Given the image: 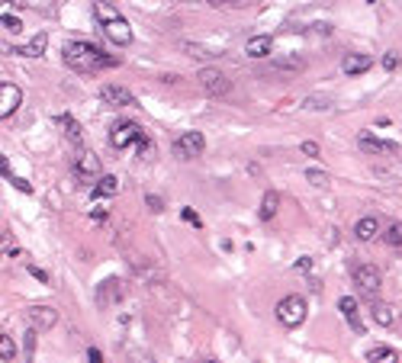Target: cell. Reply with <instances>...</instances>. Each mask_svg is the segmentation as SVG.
<instances>
[{"mask_svg":"<svg viewBox=\"0 0 402 363\" xmlns=\"http://www.w3.org/2000/svg\"><path fill=\"white\" fill-rule=\"evenodd\" d=\"M65 65L77 74H97L103 68H116L119 58H109L103 49H97L93 42H68L65 45Z\"/></svg>","mask_w":402,"mask_h":363,"instance_id":"obj_1","label":"cell"},{"mask_svg":"<svg viewBox=\"0 0 402 363\" xmlns=\"http://www.w3.org/2000/svg\"><path fill=\"white\" fill-rule=\"evenodd\" d=\"M93 19L100 23L103 35H107L113 45H132V26L119 13V7L107 3V0H97V3H93Z\"/></svg>","mask_w":402,"mask_h":363,"instance_id":"obj_2","label":"cell"},{"mask_svg":"<svg viewBox=\"0 0 402 363\" xmlns=\"http://www.w3.org/2000/svg\"><path fill=\"white\" fill-rule=\"evenodd\" d=\"M277 321L284 325V328H300L302 321H306V299L302 296H296V293H290V296H284L280 302H277Z\"/></svg>","mask_w":402,"mask_h":363,"instance_id":"obj_3","label":"cell"},{"mask_svg":"<svg viewBox=\"0 0 402 363\" xmlns=\"http://www.w3.org/2000/svg\"><path fill=\"white\" fill-rule=\"evenodd\" d=\"M351 283L357 287L360 296H367L370 302H373L377 293H380V271L373 267V264H367V261H357L351 267Z\"/></svg>","mask_w":402,"mask_h":363,"instance_id":"obj_4","label":"cell"},{"mask_svg":"<svg viewBox=\"0 0 402 363\" xmlns=\"http://www.w3.org/2000/svg\"><path fill=\"white\" fill-rule=\"evenodd\" d=\"M139 142H145V132L139 122H129V119L116 122L113 132H109V148H113V152H126V148H132V145H139Z\"/></svg>","mask_w":402,"mask_h":363,"instance_id":"obj_5","label":"cell"},{"mask_svg":"<svg viewBox=\"0 0 402 363\" xmlns=\"http://www.w3.org/2000/svg\"><path fill=\"white\" fill-rule=\"evenodd\" d=\"M71 164H75V174L84 180V184L87 180H100L103 177V164L91 148H77V154L71 158Z\"/></svg>","mask_w":402,"mask_h":363,"instance_id":"obj_6","label":"cell"},{"mask_svg":"<svg viewBox=\"0 0 402 363\" xmlns=\"http://www.w3.org/2000/svg\"><path fill=\"white\" fill-rule=\"evenodd\" d=\"M203 148H206V138H203V132H184V136H177L174 145H171L174 158H180V161L200 158Z\"/></svg>","mask_w":402,"mask_h":363,"instance_id":"obj_7","label":"cell"},{"mask_svg":"<svg viewBox=\"0 0 402 363\" xmlns=\"http://www.w3.org/2000/svg\"><path fill=\"white\" fill-rule=\"evenodd\" d=\"M196 81H200L203 93H210V97H226L232 90V81H229V74L222 68H203L196 74Z\"/></svg>","mask_w":402,"mask_h":363,"instance_id":"obj_8","label":"cell"},{"mask_svg":"<svg viewBox=\"0 0 402 363\" xmlns=\"http://www.w3.org/2000/svg\"><path fill=\"white\" fill-rule=\"evenodd\" d=\"M357 148L367 154V158H389V154L399 152L396 142H383V138L370 136V132H360V136H357Z\"/></svg>","mask_w":402,"mask_h":363,"instance_id":"obj_9","label":"cell"},{"mask_svg":"<svg viewBox=\"0 0 402 363\" xmlns=\"http://www.w3.org/2000/svg\"><path fill=\"white\" fill-rule=\"evenodd\" d=\"M26 321H29V331H49L59 325V312L52 305H33L26 309Z\"/></svg>","mask_w":402,"mask_h":363,"instance_id":"obj_10","label":"cell"},{"mask_svg":"<svg viewBox=\"0 0 402 363\" xmlns=\"http://www.w3.org/2000/svg\"><path fill=\"white\" fill-rule=\"evenodd\" d=\"M20 103H23V90H20L13 81H3V84H0V119L7 122V119L20 110Z\"/></svg>","mask_w":402,"mask_h":363,"instance_id":"obj_11","label":"cell"},{"mask_svg":"<svg viewBox=\"0 0 402 363\" xmlns=\"http://www.w3.org/2000/svg\"><path fill=\"white\" fill-rule=\"evenodd\" d=\"M126 296V287H123V280L113 277V280H103L100 287H97V305L107 309V305H116L119 299Z\"/></svg>","mask_w":402,"mask_h":363,"instance_id":"obj_12","label":"cell"},{"mask_svg":"<svg viewBox=\"0 0 402 363\" xmlns=\"http://www.w3.org/2000/svg\"><path fill=\"white\" fill-rule=\"evenodd\" d=\"M100 100L116 106V110H126V106H135V97L126 90V87H116V84H103L100 87Z\"/></svg>","mask_w":402,"mask_h":363,"instance_id":"obj_13","label":"cell"},{"mask_svg":"<svg viewBox=\"0 0 402 363\" xmlns=\"http://www.w3.org/2000/svg\"><path fill=\"white\" fill-rule=\"evenodd\" d=\"M338 309H341L344 321L351 325V331H357V334H364V331H367V325H364V318H360V305H357V299H354V296H341V299H338Z\"/></svg>","mask_w":402,"mask_h":363,"instance_id":"obj_14","label":"cell"},{"mask_svg":"<svg viewBox=\"0 0 402 363\" xmlns=\"http://www.w3.org/2000/svg\"><path fill=\"white\" fill-rule=\"evenodd\" d=\"M370 65H373V58H370V55H364V51H348V55L341 58V74H348V77L367 74Z\"/></svg>","mask_w":402,"mask_h":363,"instance_id":"obj_15","label":"cell"},{"mask_svg":"<svg viewBox=\"0 0 402 363\" xmlns=\"http://www.w3.org/2000/svg\"><path fill=\"white\" fill-rule=\"evenodd\" d=\"M55 126H59L61 132H65L68 142H75V145L84 142V129H81V122H77L75 116H68V113H61V116H55Z\"/></svg>","mask_w":402,"mask_h":363,"instance_id":"obj_16","label":"cell"},{"mask_svg":"<svg viewBox=\"0 0 402 363\" xmlns=\"http://www.w3.org/2000/svg\"><path fill=\"white\" fill-rule=\"evenodd\" d=\"M270 49H274V39H270V35H252V39L245 42V55H248V58H268Z\"/></svg>","mask_w":402,"mask_h":363,"instance_id":"obj_17","label":"cell"},{"mask_svg":"<svg viewBox=\"0 0 402 363\" xmlns=\"http://www.w3.org/2000/svg\"><path fill=\"white\" fill-rule=\"evenodd\" d=\"M377 235H380L377 216H364V219H357V225H354V238H357V241H373Z\"/></svg>","mask_w":402,"mask_h":363,"instance_id":"obj_18","label":"cell"},{"mask_svg":"<svg viewBox=\"0 0 402 363\" xmlns=\"http://www.w3.org/2000/svg\"><path fill=\"white\" fill-rule=\"evenodd\" d=\"M45 45H49V35L39 33L33 42L20 45V49H13V51H17V55H23V58H39V55H45Z\"/></svg>","mask_w":402,"mask_h":363,"instance_id":"obj_19","label":"cell"},{"mask_svg":"<svg viewBox=\"0 0 402 363\" xmlns=\"http://www.w3.org/2000/svg\"><path fill=\"white\" fill-rule=\"evenodd\" d=\"M277 209H280V193L277 190H268V193L261 196V209H258V216L264 222H270L277 216Z\"/></svg>","mask_w":402,"mask_h":363,"instance_id":"obj_20","label":"cell"},{"mask_svg":"<svg viewBox=\"0 0 402 363\" xmlns=\"http://www.w3.org/2000/svg\"><path fill=\"white\" fill-rule=\"evenodd\" d=\"M119 193V180L113 174H103L97 184H93V196H100V200H113Z\"/></svg>","mask_w":402,"mask_h":363,"instance_id":"obj_21","label":"cell"},{"mask_svg":"<svg viewBox=\"0 0 402 363\" xmlns=\"http://www.w3.org/2000/svg\"><path fill=\"white\" fill-rule=\"evenodd\" d=\"M370 312H373V321H377V325H383V328H389V325L396 321L393 305L380 302V299H373V302H370Z\"/></svg>","mask_w":402,"mask_h":363,"instance_id":"obj_22","label":"cell"},{"mask_svg":"<svg viewBox=\"0 0 402 363\" xmlns=\"http://www.w3.org/2000/svg\"><path fill=\"white\" fill-rule=\"evenodd\" d=\"M302 68H306L302 58H284V61H270L268 65V71H274V74H300Z\"/></svg>","mask_w":402,"mask_h":363,"instance_id":"obj_23","label":"cell"},{"mask_svg":"<svg viewBox=\"0 0 402 363\" xmlns=\"http://www.w3.org/2000/svg\"><path fill=\"white\" fill-rule=\"evenodd\" d=\"M367 363H399V354H396L393 347L386 344H377L367 350Z\"/></svg>","mask_w":402,"mask_h":363,"instance_id":"obj_24","label":"cell"},{"mask_svg":"<svg viewBox=\"0 0 402 363\" xmlns=\"http://www.w3.org/2000/svg\"><path fill=\"white\" fill-rule=\"evenodd\" d=\"M383 241L389 248H402V222H389L383 228Z\"/></svg>","mask_w":402,"mask_h":363,"instance_id":"obj_25","label":"cell"},{"mask_svg":"<svg viewBox=\"0 0 402 363\" xmlns=\"http://www.w3.org/2000/svg\"><path fill=\"white\" fill-rule=\"evenodd\" d=\"M13 357H17V341H13L7 331H3V334H0V360L13 363Z\"/></svg>","mask_w":402,"mask_h":363,"instance_id":"obj_26","label":"cell"},{"mask_svg":"<svg viewBox=\"0 0 402 363\" xmlns=\"http://www.w3.org/2000/svg\"><path fill=\"white\" fill-rule=\"evenodd\" d=\"M184 51H190L193 58H219V55H222V51L206 49V45H200V42H184Z\"/></svg>","mask_w":402,"mask_h":363,"instance_id":"obj_27","label":"cell"},{"mask_svg":"<svg viewBox=\"0 0 402 363\" xmlns=\"http://www.w3.org/2000/svg\"><path fill=\"white\" fill-rule=\"evenodd\" d=\"M306 180H309L312 186H328V174H325V170H318V168L306 170Z\"/></svg>","mask_w":402,"mask_h":363,"instance_id":"obj_28","label":"cell"},{"mask_svg":"<svg viewBox=\"0 0 402 363\" xmlns=\"http://www.w3.org/2000/svg\"><path fill=\"white\" fill-rule=\"evenodd\" d=\"M306 110H332V97H309Z\"/></svg>","mask_w":402,"mask_h":363,"instance_id":"obj_29","label":"cell"},{"mask_svg":"<svg viewBox=\"0 0 402 363\" xmlns=\"http://www.w3.org/2000/svg\"><path fill=\"white\" fill-rule=\"evenodd\" d=\"M0 23H3V29H10V33H20V29H23V23H20V19L13 17V13H7V10H3Z\"/></svg>","mask_w":402,"mask_h":363,"instance_id":"obj_30","label":"cell"},{"mask_svg":"<svg viewBox=\"0 0 402 363\" xmlns=\"http://www.w3.org/2000/svg\"><path fill=\"white\" fill-rule=\"evenodd\" d=\"M145 203H148V209H151V212H164V200H161V196L148 193V196H145Z\"/></svg>","mask_w":402,"mask_h":363,"instance_id":"obj_31","label":"cell"},{"mask_svg":"<svg viewBox=\"0 0 402 363\" xmlns=\"http://www.w3.org/2000/svg\"><path fill=\"white\" fill-rule=\"evenodd\" d=\"M180 219H184V222H190L193 228H200V225H203V219H200V216H196V212H193V209H180Z\"/></svg>","mask_w":402,"mask_h":363,"instance_id":"obj_32","label":"cell"},{"mask_svg":"<svg viewBox=\"0 0 402 363\" xmlns=\"http://www.w3.org/2000/svg\"><path fill=\"white\" fill-rule=\"evenodd\" d=\"M383 68H386V71H396V68H399V55H396V51H386V55H383Z\"/></svg>","mask_w":402,"mask_h":363,"instance_id":"obj_33","label":"cell"},{"mask_svg":"<svg viewBox=\"0 0 402 363\" xmlns=\"http://www.w3.org/2000/svg\"><path fill=\"white\" fill-rule=\"evenodd\" d=\"M10 184H13V186H17V190H20V193H33V186H29V184H26V180L23 177H17V174H10Z\"/></svg>","mask_w":402,"mask_h":363,"instance_id":"obj_34","label":"cell"},{"mask_svg":"<svg viewBox=\"0 0 402 363\" xmlns=\"http://www.w3.org/2000/svg\"><path fill=\"white\" fill-rule=\"evenodd\" d=\"M129 363H155V360H151L148 354H142V350H132V354H129Z\"/></svg>","mask_w":402,"mask_h":363,"instance_id":"obj_35","label":"cell"},{"mask_svg":"<svg viewBox=\"0 0 402 363\" xmlns=\"http://www.w3.org/2000/svg\"><path fill=\"white\" fill-rule=\"evenodd\" d=\"M300 148H302V154H309V158H318V145H316V142H302Z\"/></svg>","mask_w":402,"mask_h":363,"instance_id":"obj_36","label":"cell"},{"mask_svg":"<svg viewBox=\"0 0 402 363\" xmlns=\"http://www.w3.org/2000/svg\"><path fill=\"white\" fill-rule=\"evenodd\" d=\"M29 273H33L36 280H42V283H49V273H45L42 267H33V264H29Z\"/></svg>","mask_w":402,"mask_h":363,"instance_id":"obj_37","label":"cell"},{"mask_svg":"<svg viewBox=\"0 0 402 363\" xmlns=\"http://www.w3.org/2000/svg\"><path fill=\"white\" fill-rule=\"evenodd\" d=\"M87 360H91V363H103V354L97 350V347H91V350H87Z\"/></svg>","mask_w":402,"mask_h":363,"instance_id":"obj_38","label":"cell"},{"mask_svg":"<svg viewBox=\"0 0 402 363\" xmlns=\"http://www.w3.org/2000/svg\"><path fill=\"white\" fill-rule=\"evenodd\" d=\"M91 219L93 222H103V219H107V209H91Z\"/></svg>","mask_w":402,"mask_h":363,"instance_id":"obj_39","label":"cell"},{"mask_svg":"<svg viewBox=\"0 0 402 363\" xmlns=\"http://www.w3.org/2000/svg\"><path fill=\"white\" fill-rule=\"evenodd\" d=\"M296 267H300V271H309L312 261H309V257H300V261H296Z\"/></svg>","mask_w":402,"mask_h":363,"instance_id":"obj_40","label":"cell"},{"mask_svg":"<svg viewBox=\"0 0 402 363\" xmlns=\"http://www.w3.org/2000/svg\"><path fill=\"white\" fill-rule=\"evenodd\" d=\"M210 363H216V360H210Z\"/></svg>","mask_w":402,"mask_h":363,"instance_id":"obj_41","label":"cell"}]
</instances>
